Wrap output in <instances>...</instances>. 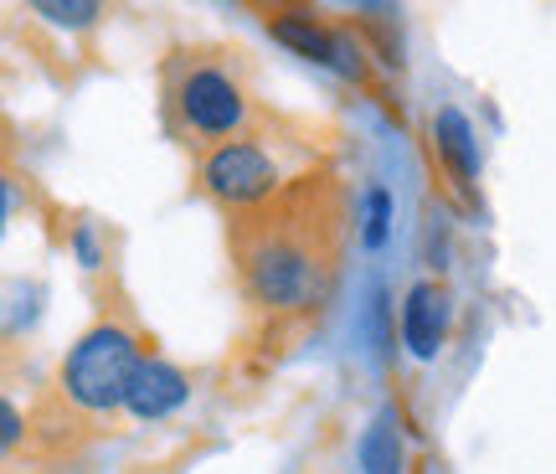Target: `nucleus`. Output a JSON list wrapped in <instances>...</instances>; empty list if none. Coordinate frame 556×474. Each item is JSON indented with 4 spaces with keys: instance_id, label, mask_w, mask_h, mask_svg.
Returning a JSON list of instances; mask_svg holds the SVG:
<instances>
[{
    "instance_id": "1",
    "label": "nucleus",
    "mask_w": 556,
    "mask_h": 474,
    "mask_svg": "<svg viewBox=\"0 0 556 474\" xmlns=\"http://www.w3.org/2000/svg\"><path fill=\"white\" fill-rule=\"evenodd\" d=\"M351 237V191L330 171L289 176L253 212L227 217V248L242 299L274 320H309L330 299Z\"/></svg>"
},
{
    "instance_id": "2",
    "label": "nucleus",
    "mask_w": 556,
    "mask_h": 474,
    "mask_svg": "<svg viewBox=\"0 0 556 474\" xmlns=\"http://www.w3.org/2000/svg\"><path fill=\"white\" fill-rule=\"evenodd\" d=\"M160 103H165V129L201 155L227 139L253 135V124H258L248 67L227 47L170 52L160 67Z\"/></svg>"
},
{
    "instance_id": "3",
    "label": "nucleus",
    "mask_w": 556,
    "mask_h": 474,
    "mask_svg": "<svg viewBox=\"0 0 556 474\" xmlns=\"http://www.w3.org/2000/svg\"><path fill=\"white\" fill-rule=\"evenodd\" d=\"M139 366H144V351H139L135 330L124 320H99L73 340V351L62 356L58 397L83 417H109L129 402Z\"/></svg>"
},
{
    "instance_id": "4",
    "label": "nucleus",
    "mask_w": 556,
    "mask_h": 474,
    "mask_svg": "<svg viewBox=\"0 0 556 474\" xmlns=\"http://www.w3.org/2000/svg\"><path fill=\"white\" fill-rule=\"evenodd\" d=\"M283 186H289L283 160L263 145L258 129L242 135V139H227V145H217V150H206L201 165H197V191L206 201H217L227 217H232V212H253V207H263V201L278 197Z\"/></svg>"
},
{
    "instance_id": "5",
    "label": "nucleus",
    "mask_w": 556,
    "mask_h": 474,
    "mask_svg": "<svg viewBox=\"0 0 556 474\" xmlns=\"http://www.w3.org/2000/svg\"><path fill=\"white\" fill-rule=\"evenodd\" d=\"M448 325H454V299L438 278H422L407 289L402 299V346L417 356V361H433L448 340Z\"/></svg>"
},
{
    "instance_id": "6",
    "label": "nucleus",
    "mask_w": 556,
    "mask_h": 474,
    "mask_svg": "<svg viewBox=\"0 0 556 474\" xmlns=\"http://www.w3.org/2000/svg\"><path fill=\"white\" fill-rule=\"evenodd\" d=\"M186 397H191V376L180 372V366H170V361H160V356H144V366H139L124 408H129L139 423H160L165 413H176Z\"/></svg>"
},
{
    "instance_id": "7",
    "label": "nucleus",
    "mask_w": 556,
    "mask_h": 474,
    "mask_svg": "<svg viewBox=\"0 0 556 474\" xmlns=\"http://www.w3.org/2000/svg\"><path fill=\"white\" fill-rule=\"evenodd\" d=\"M433 145H438V160L448 165V176H454L458 186L479 180V139H475V124H469L464 109H454V103L438 109L433 114Z\"/></svg>"
},
{
    "instance_id": "8",
    "label": "nucleus",
    "mask_w": 556,
    "mask_h": 474,
    "mask_svg": "<svg viewBox=\"0 0 556 474\" xmlns=\"http://www.w3.org/2000/svg\"><path fill=\"white\" fill-rule=\"evenodd\" d=\"M356 464H361L356 474H407V444H402L397 408H381V413L366 423Z\"/></svg>"
},
{
    "instance_id": "9",
    "label": "nucleus",
    "mask_w": 556,
    "mask_h": 474,
    "mask_svg": "<svg viewBox=\"0 0 556 474\" xmlns=\"http://www.w3.org/2000/svg\"><path fill=\"white\" fill-rule=\"evenodd\" d=\"M31 16H41L47 26H62V32H83L103 16V5L99 0H37Z\"/></svg>"
},
{
    "instance_id": "10",
    "label": "nucleus",
    "mask_w": 556,
    "mask_h": 474,
    "mask_svg": "<svg viewBox=\"0 0 556 474\" xmlns=\"http://www.w3.org/2000/svg\"><path fill=\"white\" fill-rule=\"evenodd\" d=\"M361 242L366 248H381L387 242V233H392V197L381 191V186H371L366 197H361Z\"/></svg>"
},
{
    "instance_id": "11",
    "label": "nucleus",
    "mask_w": 556,
    "mask_h": 474,
    "mask_svg": "<svg viewBox=\"0 0 556 474\" xmlns=\"http://www.w3.org/2000/svg\"><path fill=\"white\" fill-rule=\"evenodd\" d=\"M0 423H5V454H11V449H16L21 444V413H16V402H0Z\"/></svg>"
},
{
    "instance_id": "12",
    "label": "nucleus",
    "mask_w": 556,
    "mask_h": 474,
    "mask_svg": "<svg viewBox=\"0 0 556 474\" xmlns=\"http://www.w3.org/2000/svg\"><path fill=\"white\" fill-rule=\"evenodd\" d=\"M73 242H78V258H83V263H88V269H99V248H93V233H88V227H78V233H73Z\"/></svg>"
}]
</instances>
